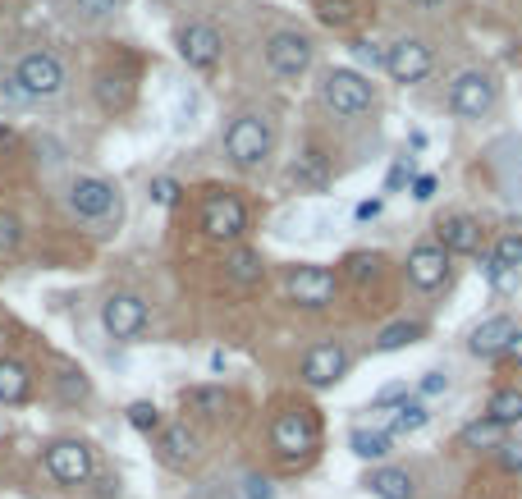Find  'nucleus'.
Returning a JSON list of instances; mask_svg holds the SVG:
<instances>
[{"instance_id": "20e7f679", "label": "nucleus", "mask_w": 522, "mask_h": 499, "mask_svg": "<svg viewBox=\"0 0 522 499\" xmlns=\"http://www.w3.org/2000/svg\"><path fill=\"white\" fill-rule=\"evenodd\" d=\"M46 477L55 481V486H87V481L97 477V454H92V445H83V440H55V445H46Z\"/></svg>"}, {"instance_id": "f8f14e48", "label": "nucleus", "mask_w": 522, "mask_h": 499, "mask_svg": "<svg viewBox=\"0 0 522 499\" xmlns=\"http://www.w3.org/2000/svg\"><path fill=\"white\" fill-rule=\"evenodd\" d=\"M348 371V348L339 339H326V344L307 348L303 358V385L307 390H335Z\"/></svg>"}, {"instance_id": "f03ea898", "label": "nucleus", "mask_w": 522, "mask_h": 499, "mask_svg": "<svg viewBox=\"0 0 522 499\" xmlns=\"http://www.w3.org/2000/svg\"><path fill=\"white\" fill-rule=\"evenodd\" d=\"M316 97H321V106H326L330 115L353 120V115H367L376 92H371V83L358 74V69H326L321 83H316Z\"/></svg>"}, {"instance_id": "f704fd0d", "label": "nucleus", "mask_w": 522, "mask_h": 499, "mask_svg": "<svg viewBox=\"0 0 522 499\" xmlns=\"http://www.w3.org/2000/svg\"><path fill=\"white\" fill-rule=\"evenodd\" d=\"M23 243V225L14 211H0V257H10V252H19Z\"/></svg>"}, {"instance_id": "7ed1b4c3", "label": "nucleus", "mask_w": 522, "mask_h": 499, "mask_svg": "<svg viewBox=\"0 0 522 499\" xmlns=\"http://www.w3.org/2000/svg\"><path fill=\"white\" fill-rule=\"evenodd\" d=\"M321 445V426L307 408H284L271 422V449L284 458V463H307Z\"/></svg>"}, {"instance_id": "f3484780", "label": "nucleus", "mask_w": 522, "mask_h": 499, "mask_svg": "<svg viewBox=\"0 0 522 499\" xmlns=\"http://www.w3.org/2000/svg\"><path fill=\"white\" fill-rule=\"evenodd\" d=\"M156 454H161L165 467L184 472V467L197 458V431H188V422L161 426V435H156Z\"/></svg>"}, {"instance_id": "5701e85b", "label": "nucleus", "mask_w": 522, "mask_h": 499, "mask_svg": "<svg viewBox=\"0 0 522 499\" xmlns=\"http://www.w3.org/2000/svg\"><path fill=\"white\" fill-rule=\"evenodd\" d=\"M28 394H33V371L14 358H0V403L19 408V403H28Z\"/></svg>"}, {"instance_id": "cd10ccee", "label": "nucleus", "mask_w": 522, "mask_h": 499, "mask_svg": "<svg viewBox=\"0 0 522 499\" xmlns=\"http://www.w3.org/2000/svg\"><path fill=\"white\" fill-rule=\"evenodd\" d=\"M458 440H463L468 449H490V454H495V449L504 445V426L490 422V417H477V422L463 426V435H458Z\"/></svg>"}, {"instance_id": "de8ad7c7", "label": "nucleus", "mask_w": 522, "mask_h": 499, "mask_svg": "<svg viewBox=\"0 0 522 499\" xmlns=\"http://www.w3.org/2000/svg\"><path fill=\"white\" fill-rule=\"evenodd\" d=\"M413 5H422V10H431V5H440V0H413Z\"/></svg>"}, {"instance_id": "37998d69", "label": "nucleus", "mask_w": 522, "mask_h": 499, "mask_svg": "<svg viewBox=\"0 0 522 499\" xmlns=\"http://www.w3.org/2000/svg\"><path fill=\"white\" fill-rule=\"evenodd\" d=\"M413 197H417V202H431V197H435V174H417V179H413Z\"/></svg>"}, {"instance_id": "4468645a", "label": "nucleus", "mask_w": 522, "mask_h": 499, "mask_svg": "<svg viewBox=\"0 0 522 499\" xmlns=\"http://www.w3.org/2000/svg\"><path fill=\"white\" fill-rule=\"evenodd\" d=\"M101 326H106L110 339H138L142 326H147V303L138 293H110L101 303Z\"/></svg>"}, {"instance_id": "6e6552de", "label": "nucleus", "mask_w": 522, "mask_h": 499, "mask_svg": "<svg viewBox=\"0 0 522 499\" xmlns=\"http://www.w3.org/2000/svg\"><path fill=\"white\" fill-rule=\"evenodd\" d=\"M284 293H289L298 307H312V312H321V307L335 303L339 280H335V271H326V266H312V261H303V266H294V271L284 275Z\"/></svg>"}, {"instance_id": "412c9836", "label": "nucleus", "mask_w": 522, "mask_h": 499, "mask_svg": "<svg viewBox=\"0 0 522 499\" xmlns=\"http://www.w3.org/2000/svg\"><path fill=\"white\" fill-rule=\"evenodd\" d=\"M261 275H266V261L252 248H229L225 252V280L239 284V289H257Z\"/></svg>"}, {"instance_id": "1a4fd4ad", "label": "nucleus", "mask_w": 522, "mask_h": 499, "mask_svg": "<svg viewBox=\"0 0 522 499\" xmlns=\"http://www.w3.org/2000/svg\"><path fill=\"white\" fill-rule=\"evenodd\" d=\"M243 229H248V211H243V202L234 193H207V202H202V234L216 243H239Z\"/></svg>"}, {"instance_id": "f257e3e1", "label": "nucleus", "mask_w": 522, "mask_h": 499, "mask_svg": "<svg viewBox=\"0 0 522 499\" xmlns=\"http://www.w3.org/2000/svg\"><path fill=\"white\" fill-rule=\"evenodd\" d=\"M275 147V133H271V120L266 115H239V120L225 129V156L234 170H261L266 156Z\"/></svg>"}, {"instance_id": "bb28decb", "label": "nucleus", "mask_w": 522, "mask_h": 499, "mask_svg": "<svg viewBox=\"0 0 522 499\" xmlns=\"http://www.w3.org/2000/svg\"><path fill=\"white\" fill-rule=\"evenodd\" d=\"M348 445H353V454L358 458H390L394 454V435H385V431H367V426H358V431L348 435Z\"/></svg>"}, {"instance_id": "4be33fe9", "label": "nucleus", "mask_w": 522, "mask_h": 499, "mask_svg": "<svg viewBox=\"0 0 522 499\" xmlns=\"http://www.w3.org/2000/svg\"><path fill=\"white\" fill-rule=\"evenodd\" d=\"M362 486H367L376 499H413L417 495L413 477H408L403 467H371Z\"/></svg>"}, {"instance_id": "dca6fc26", "label": "nucleus", "mask_w": 522, "mask_h": 499, "mask_svg": "<svg viewBox=\"0 0 522 499\" xmlns=\"http://www.w3.org/2000/svg\"><path fill=\"white\" fill-rule=\"evenodd\" d=\"M435 243L449 252V257H472L481 248V225L472 216H445L435 225Z\"/></svg>"}, {"instance_id": "c85d7f7f", "label": "nucleus", "mask_w": 522, "mask_h": 499, "mask_svg": "<svg viewBox=\"0 0 522 499\" xmlns=\"http://www.w3.org/2000/svg\"><path fill=\"white\" fill-rule=\"evenodd\" d=\"M422 335H426L422 321H394V326H385L381 335H376V353H394V348H408V344H417Z\"/></svg>"}, {"instance_id": "423d86ee", "label": "nucleus", "mask_w": 522, "mask_h": 499, "mask_svg": "<svg viewBox=\"0 0 522 499\" xmlns=\"http://www.w3.org/2000/svg\"><path fill=\"white\" fill-rule=\"evenodd\" d=\"M14 83L28 92V101H46V97H60L65 92V65L55 51H28L14 65Z\"/></svg>"}, {"instance_id": "49530a36", "label": "nucleus", "mask_w": 522, "mask_h": 499, "mask_svg": "<svg viewBox=\"0 0 522 499\" xmlns=\"http://www.w3.org/2000/svg\"><path fill=\"white\" fill-rule=\"evenodd\" d=\"M504 358H509V362H518V367H522V330H518V335H513V344H509V353H504Z\"/></svg>"}, {"instance_id": "a19ab883", "label": "nucleus", "mask_w": 522, "mask_h": 499, "mask_svg": "<svg viewBox=\"0 0 522 499\" xmlns=\"http://www.w3.org/2000/svg\"><path fill=\"white\" fill-rule=\"evenodd\" d=\"M445 390H449L445 371H426V376H422V394H426V399H435V394H445Z\"/></svg>"}, {"instance_id": "6ab92c4d", "label": "nucleus", "mask_w": 522, "mask_h": 499, "mask_svg": "<svg viewBox=\"0 0 522 499\" xmlns=\"http://www.w3.org/2000/svg\"><path fill=\"white\" fill-rule=\"evenodd\" d=\"M92 92H97V106L106 110V115H124V110L133 106V74H124V69H101Z\"/></svg>"}, {"instance_id": "ea45409f", "label": "nucleus", "mask_w": 522, "mask_h": 499, "mask_svg": "<svg viewBox=\"0 0 522 499\" xmlns=\"http://www.w3.org/2000/svg\"><path fill=\"white\" fill-rule=\"evenodd\" d=\"M353 60H358V65H371V69L376 65L385 69V51L376 42H353Z\"/></svg>"}, {"instance_id": "ddd939ff", "label": "nucleus", "mask_w": 522, "mask_h": 499, "mask_svg": "<svg viewBox=\"0 0 522 499\" xmlns=\"http://www.w3.org/2000/svg\"><path fill=\"white\" fill-rule=\"evenodd\" d=\"M431 46L422 42V37H399L394 46H385V74L394 78V83H422L426 74H431Z\"/></svg>"}, {"instance_id": "2eb2a0df", "label": "nucleus", "mask_w": 522, "mask_h": 499, "mask_svg": "<svg viewBox=\"0 0 522 499\" xmlns=\"http://www.w3.org/2000/svg\"><path fill=\"white\" fill-rule=\"evenodd\" d=\"M408 280H413V289L435 293L449 280V252L440 248V243H417V248L408 252Z\"/></svg>"}, {"instance_id": "0eeeda50", "label": "nucleus", "mask_w": 522, "mask_h": 499, "mask_svg": "<svg viewBox=\"0 0 522 499\" xmlns=\"http://www.w3.org/2000/svg\"><path fill=\"white\" fill-rule=\"evenodd\" d=\"M312 55H316L312 37L284 28V33H275L271 42H266V69H271L275 78H284V83H294V78H303L307 69H312Z\"/></svg>"}, {"instance_id": "c03bdc74", "label": "nucleus", "mask_w": 522, "mask_h": 499, "mask_svg": "<svg viewBox=\"0 0 522 499\" xmlns=\"http://www.w3.org/2000/svg\"><path fill=\"white\" fill-rule=\"evenodd\" d=\"M495 454H500V463L509 467V472H522V449H509V445H500V449H495Z\"/></svg>"}, {"instance_id": "7c9ffc66", "label": "nucleus", "mask_w": 522, "mask_h": 499, "mask_svg": "<svg viewBox=\"0 0 522 499\" xmlns=\"http://www.w3.org/2000/svg\"><path fill=\"white\" fill-rule=\"evenodd\" d=\"M55 394L65 403H87L92 399V380L83 376V371H74V367H60L55 371Z\"/></svg>"}, {"instance_id": "b1692460", "label": "nucleus", "mask_w": 522, "mask_h": 499, "mask_svg": "<svg viewBox=\"0 0 522 499\" xmlns=\"http://www.w3.org/2000/svg\"><path fill=\"white\" fill-rule=\"evenodd\" d=\"M184 408L197 417H207V422H216V417L229 413V390L225 385H193V390H184Z\"/></svg>"}, {"instance_id": "72a5a7b5", "label": "nucleus", "mask_w": 522, "mask_h": 499, "mask_svg": "<svg viewBox=\"0 0 522 499\" xmlns=\"http://www.w3.org/2000/svg\"><path fill=\"white\" fill-rule=\"evenodd\" d=\"M490 257H495V266H504V271L518 275V266H522V234H504Z\"/></svg>"}, {"instance_id": "a211bd4d", "label": "nucleus", "mask_w": 522, "mask_h": 499, "mask_svg": "<svg viewBox=\"0 0 522 499\" xmlns=\"http://www.w3.org/2000/svg\"><path fill=\"white\" fill-rule=\"evenodd\" d=\"M513 335H518L513 316H490V321H481V326L472 330L468 348L477 353V358H500V353H509Z\"/></svg>"}, {"instance_id": "a18cd8bd", "label": "nucleus", "mask_w": 522, "mask_h": 499, "mask_svg": "<svg viewBox=\"0 0 522 499\" xmlns=\"http://www.w3.org/2000/svg\"><path fill=\"white\" fill-rule=\"evenodd\" d=\"M385 207V197H367V202H358V220H376Z\"/></svg>"}, {"instance_id": "c9c22d12", "label": "nucleus", "mask_w": 522, "mask_h": 499, "mask_svg": "<svg viewBox=\"0 0 522 499\" xmlns=\"http://www.w3.org/2000/svg\"><path fill=\"white\" fill-rule=\"evenodd\" d=\"M147 193H152L156 207H174V202H179V193H184V184H179V179H170V174H161V179H152V188H147Z\"/></svg>"}, {"instance_id": "9b49d317", "label": "nucleus", "mask_w": 522, "mask_h": 499, "mask_svg": "<svg viewBox=\"0 0 522 499\" xmlns=\"http://www.w3.org/2000/svg\"><path fill=\"white\" fill-rule=\"evenodd\" d=\"M495 97H500V87H495V78L486 69H468V74H458L449 83V110L463 115V120H481L495 106Z\"/></svg>"}, {"instance_id": "473e14b6", "label": "nucleus", "mask_w": 522, "mask_h": 499, "mask_svg": "<svg viewBox=\"0 0 522 499\" xmlns=\"http://www.w3.org/2000/svg\"><path fill=\"white\" fill-rule=\"evenodd\" d=\"M316 19L326 23V28H348V23L358 19V0H321Z\"/></svg>"}, {"instance_id": "9d476101", "label": "nucleus", "mask_w": 522, "mask_h": 499, "mask_svg": "<svg viewBox=\"0 0 522 499\" xmlns=\"http://www.w3.org/2000/svg\"><path fill=\"white\" fill-rule=\"evenodd\" d=\"M174 46H179V60L188 69H216L220 65V51H225V37H220L216 23L207 19H193L174 33Z\"/></svg>"}, {"instance_id": "4c0bfd02", "label": "nucleus", "mask_w": 522, "mask_h": 499, "mask_svg": "<svg viewBox=\"0 0 522 499\" xmlns=\"http://www.w3.org/2000/svg\"><path fill=\"white\" fill-rule=\"evenodd\" d=\"M74 10L83 14V19H106V14L120 10V0H74Z\"/></svg>"}, {"instance_id": "e433bc0d", "label": "nucleus", "mask_w": 522, "mask_h": 499, "mask_svg": "<svg viewBox=\"0 0 522 499\" xmlns=\"http://www.w3.org/2000/svg\"><path fill=\"white\" fill-rule=\"evenodd\" d=\"M19 106H28V92L14 83V74L0 78V110H19Z\"/></svg>"}, {"instance_id": "79ce46f5", "label": "nucleus", "mask_w": 522, "mask_h": 499, "mask_svg": "<svg viewBox=\"0 0 522 499\" xmlns=\"http://www.w3.org/2000/svg\"><path fill=\"white\" fill-rule=\"evenodd\" d=\"M243 495H248V499H271L275 490H271V481H266V477H248V481H243Z\"/></svg>"}, {"instance_id": "aec40b11", "label": "nucleus", "mask_w": 522, "mask_h": 499, "mask_svg": "<svg viewBox=\"0 0 522 499\" xmlns=\"http://www.w3.org/2000/svg\"><path fill=\"white\" fill-rule=\"evenodd\" d=\"M376 413H381V426H376V431H385V435H417L431 422V408L417 399H403V403H394V408H376Z\"/></svg>"}, {"instance_id": "393cba45", "label": "nucleus", "mask_w": 522, "mask_h": 499, "mask_svg": "<svg viewBox=\"0 0 522 499\" xmlns=\"http://www.w3.org/2000/svg\"><path fill=\"white\" fill-rule=\"evenodd\" d=\"M289 179H294L298 188H312V193H321V188L330 184V165L321 152H303L294 165H289Z\"/></svg>"}, {"instance_id": "58836bf2", "label": "nucleus", "mask_w": 522, "mask_h": 499, "mask_svg": "<svg viewBox=\"0 0 522 499\" xmlns=\"http://www.w3.org/2000/svg\"><path fill=\"white\" fill-rule=\"evenodd\" d=\"M408 179H413V156H399V161H394V170H390V179H385V193H399Z\"/></svg>"}, {"instance_id": "a878e982", "label": "nucleus", "mask_w": 522, "mask_h": 499, "mask_svg": "<svg viewBox=\"0 0 522 499\" xmlns=\"http://www.w3.org/2000/svg\"><path fill=\"white\" fill-rule=\"evenodd\" d=\"M486 417L490 422H500L504 431H509V426H522V390H513V385L495 390L486 403Z\"/></svg>"}, {"instance_id": "c756f323", "label": "nucleus", "mask_w": 522, "mask_h": 499, "mask_svg": "<svg viewBox=\"0 0 522 499\" xmlns=\"http://www.w3.org/2000/svg\"><path fill=\"white\" fill-rule=\"evenodd\" d=\"M385 257L381 252H353V257H344V280L348 284H371L376 275H381Z\"/></svg>"}, {"instance_id": "39448f33", "label": "nucleus", "mask_w": 522, "mask_h": 499, "mask_svg": "<svg viewBox=\"0 0 522 499\" xmlns=\"http://www.w3.org/2000/svg\"><path fill=\"white\" fill-rule=\"evenodd\" d=\"M65 202L78 220H87V225H101V220L120 216V193H115L110 179H97V174H78L74 184H69Z\"/></svg>"}, {"instance_id": "2f4dec72", "label": "nucleus", "mask_w": 522, "mask_h": 499, "mask_svg": "<svg viewBox=\"0 0 522 499\" xmlns=\"http://www.w3.org/2000/svg\"><path fill=\"white\" fill-rule=\"evenodd\" d=\"M124 417H129V426L138 435H161V426H165L161 422V408H156L152 399H133L129 408H124Z\"/></svg>"}]
</instances>
